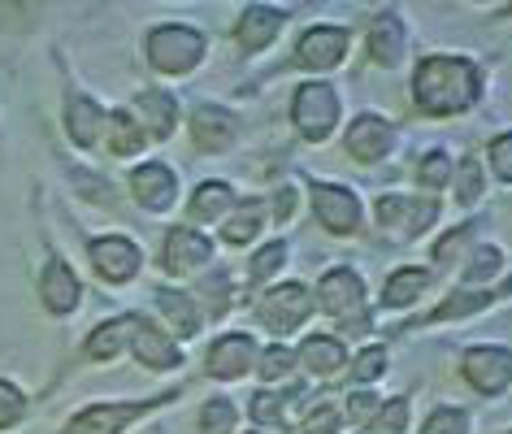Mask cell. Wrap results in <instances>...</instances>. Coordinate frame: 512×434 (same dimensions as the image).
<instances>
[{
	"label": "cell",
	"mask_w": 512,
	"mask_h": 434,
	"mask_svg": "<svg viewBox=\"0 0 512 434\" xmlns=\"http://www.w3.org/2000/svg\"><path fill=\"white\" fill-rule=\"evenodd\" d=\"M274 209H278V217H291V209H296V196H291V187H283L274 196Z\"/></svg>",
	"instance_id": "obj_46"
},
{
	"label": "cell",
	"mask_w": 512,
	"mask_h": 434,
	"mask_svg": "<svg viewBox=\"0 0 512 434\" xmlns=\"http://www.w3.org/2000/svg\"><path fill=\"white\" fill-rule=\"evenodd\" d=\"M434 200H408V196H382L378 200V217L382 231H391L395 239H413L434 222Z\"/></svg>",
	"instance_id": "obj_7"
},
{
	"label": "cell",
	"mask_w": 512,
	"mask_h": 434,
	"mask_svg": "<svg viewBox=\"0 0 512 434\" xmlns=\"http://www.w3.org/2000/svg\"><path fill=\"white\" fill-rule=\"evenodd\" d=\"M348 152L356 161H378L382 152H387V144H391V126L378 118V113H361V118L352 122V131H348Z\"/></svg>",
	"instance_id": "obj_13"
},
{
	"label": "cell",
	"mask_w": 512,
	"mask_h": 434,
	"mask_svg": "<svg viewBox=\"0 0 512 434\" xmlns=\"http://www.w3.org/2000/svg\"><path fill=\"white\" fill-rule=\"evenodd\" d=\"M460 369H465L469 387H478L482 395H499L512 382V352L495 348V343H486V348H469L465 361H460Z\"/></svg>",
	"instance_id": "obj_5"
},
{
	"label": "cell",
	"mask_w": 512,
	"mask_h": 434,
	"mask_svg": "<svg viewBox=\"0 0 512 434\" xmlns=\"http://www.w3.org/2000/svg\"><path fill=\"white\" fill-rule=\"evenodd\" d=\"M139 109H144V118H148V131L165 139L174 131V118H178V105H174V96H165V92H144L139 96Z\"/></svg>",
	"instance_id": "obj_26"
},
{
	"label": "cell",
	"mask_w": 512,
	"mask_h": 434,
	"mask_svg": "<svg viewBox=\"0 0 512 434\" xmlns=\"http://www.w3.org/2000/svg\"><path fill=\"white\" fill-rule=\"evenodd\" d=\"M191 135H196L200 152H222L235 144V118L222 109H200L196 118H191Z\"/></svg>",
	"instance_id": "obj_17"
},
{
	"label": "cell",
	"mask_w": 512,
	"mask_h": 434,
	"mask_svg": "<svg viewBox=\"0 0 512 434\" xmlns=\"http://www.w3.org/2000/svg\"><path fill=\"white\" fill-rule=\"evenodd\" d=\"M460 191H456V196H460V204H473V200H478L482 196V165L478 161H465V165H460V183H456Z\"/></svg>",
	"instance_id": "obj_38"
},
{
	"label": "cell",
	"mask_w": 512,
	"mask_h": 434,
	"mask_svg": "<svg viewBox=\"0 0 512 434\" xmlns=\"http://www.w3.org/2000/svg\"><path fill=\"white\" fill-rule=\"evenodd\" d=\"M157 304H161V313L178 326V335H183V339H191L200 330V313H196V304H191L187 291H161Z\"/></svg>",
	"instance_id": "obj_25"
},
{
	"label": "cell",
	"mask_w": 512,
	"mask_h": 434,
	"mask_svg": "<svg viewBox=\"0 0 512 434\" xmlns=\"http://www.w3.org/2000/svg\"><path fill=\"white\" fill-rule=\"evenodd\" d=\"M209 257H213V244L196 231H170V239H165V270L170 274H191Z\"/></svg>",
	"instance_id": "obj_14"
},
{
	"label": "cell",
	"mask_w": 512,
	"mask_h": 434,
	"mask_svg": "<svg viewBox=\"0 0 512 434\" xmlns=\"http://www.w3.org/2000/svg\"><path fill=\"white\" fill-rule=\"evenodd\" d=\"M139 413H144V404H92L70 421L66 434H118Z\"/></svg>",
	"instance_id": "obj_11"
},
{
	"label": "cell",
	"mask_w": 512,
	"mask_h": 434,
	"mask_svg": "<svg viewBox=\"0 0 512 434\" xmlns=\"http://www.w3.org/2000/svg\"><path fill=\"white\" fill-rule=\"evenodd\" d=\"M204 57V40L191 27H157L148 35V61L165 74H187Z\"/></svg>",
	"instance_id": "obj_3"
},
{
	"label": "cell",
	"mask_w": 512,
	"mask_h": 434,
	"mask_svg": "<svg viewBox=\"0 0 512 434\" xmlns=\"http://www.w3.org/2000/svg\"><path fill=\"white\" fill-rule=\"evenodd\" d=\"M421 434H469V417L460 408H439V413H430Z\"/></svg>",
	"instance_id": "obj_33"
},
{
	"label": "cell",
	"mask_w": 512,
	"mask_h": 434,
	"mask_svg": "<svg viewBox=\"0 0 512 434\" xmlns=\"http://www.w3.org/2000/svg\"><path fill=\"white\" fill-rule=\"evenodd\" d=\"M291 118H296L300 135H309V139H326L330 131H335L339 100H335V92H330V83H304L296 92Z\"/></svg>",
	"instance_id": "obj_4"
},
{
	"label": "cell",
	"mask_w": 512,
	"mask_h": 434,
	"mask_svg": "<svg viewBox=\"0 0 512 434\" xmlns=\"http://www.w3.org/2000/svg\"><path fill=\"white\" fill-rule=\"evenodd\" d=\"M126 330H135L131 317H122V322H105V326H96V335L87 339V356H92V361H113V356L122 352Z\"/></svg>",
	"instance_id": "obj_27"
},
{
	"label": "cell",
	"mask_w": 512,
	"mask_h": 434,
	"mask_svg": "<svg viewBox=\"0 0 512 434\" xmlns=\"http://www.w3.org/2000/svg\"><path fill=\"white\" fill-rule=\"evenodd\" d=\"M252 356H256V343L248 335H226L209 348V374L213 378H239V374H248Z\"/></svg>",
	"instance_id": "obj_12"
},
{
	"label": "cell",
	"mask_w": 512,
	"mask_h": 434,
	"mask_svg": "<svg viewBox=\"0 0 512 434\" xmlns=\"http://www.w3.org/2000/svg\"><path fill=\"white\" fill-rule=\"evenodd\" d=\"M283 413H287V404H283V395H274V391H261L252 400V417L261 421V426H283Z\"/></svg>",
	"instance_id": "obj_35"
},
{
	"label": "cell",
	"mask_w": 512,
	"mask_h": 434,
	"mask_svg": "<svg viewBox=\"0 0 512 434\" xmlns=\"http://www.w3.org/2000/svg\"><path fill=\"white\" fill-rule=\"evenodd\" d=\"M70 135H74V144H83V148H92L96 139H100V126H105V113H100L96 100H87V96H70Z\"/></svg>",
	"instance_id": "obj_21"
},
{
	"label": "cell",
	"mask_w": 512,
	"mask_h": 434,
	"mask_svg": "<svg viewBox=\"0 0 512 434\" xmlns=\"http://www.w3.org/2000/svg\"><path fill=\"white\" fill-rule=\"evenodd\" d=\"M382 369H387V352H382V348H365L361 356H356V365H352V378L356 382H374Z\"/></svg>",
	"instance_id": "obj_37"
},
{
	"label": "cell",
	"mask_w": 512,
	"mask_h": 434,
	"mask_svg": "<svg viewBox=\"0 0 512 434\" xmlns=\"http://www.w3.org/2000/svg\"><path fill=\"white\" fill-rule=\"evenodd\" d=\"M309 309H313L309 291H304L300 283H283L261 300V322L270 330H278V335H287V330H296L304 317H309Z\"/></svg>",
	"instance_id": "obj_8"
},
{
	"label": "cell",
	"mask_w": 512,
	"mask_h": 434,
	"mask_svg": "<svg viewBox=\"0 0 512 434\" xmlns=\"http://www.w3.org/2000/svg\"><path fill=\"white\" fill-rule=\"evenodd\" d=\"M417 178L426 187H447V178H452V157H447V152H430V157L417 165Z\"/></svg>",
	"instance_id": "obj_32"
},
{
	"label": "cell",
	"mask_w": 512,
	"mask_h": 434,
	"mask_svg": "<svg viewBox=\"0 0 512 434\" xmlns=\"http://www.w3.org/2000/svg\"><path fill=\"white\" fill-rule=\"evenodd\" d=\"M343 53H348V31L343 27H317L309 31L300 40V66H309V70H335Z\"/></svg>",
	"instance_id": "obj_10"
},
{
	"label": "cell",
	"mask_w": 512,
	"mask_h": 434,
	"mask_svg": "<svg viewBox=\"0 0 512 434\" xmlns=\"http://www.w3.org/2000/svg\"><path fill=\"white\" fill-rule=\"evenodd\" d=\"M283 22H287V14H278V9H270V5L248 9V14H243V22H239L243 48H270L274 35L283 31Z\"/></svg>",
	"instance_id": "obj_19"
},
{
	"label": "cell",
	"mask_w": 512,
	"mask_h": 434,
	"mask_svg": "<svg viewBox=\"0 0 512 434\" xmlns=\"http://www.w3.org/2000/svg\"><path fill=\"white\" fill-rule=\"evenodd\" d=\"M92 265L100 278L109 283H126V278L139 274V248L122 235H109V239H96L92 244Z\"/></svg>",
	"instance_id": "obj_9"
},
{
	"label": "cell",
	"mask_w": 512,
	"mask_h": 434,
	"mask_svg": "<svg viewBox=\"0 0 512 434\" xmlns=\"http://www.w3.org/2000/svg\"><path fill=\"white\" fill-rule=\"evenodd\" d=\"M426 283H430L426 270H395L387 278V287H382V304L387 309H404V304H413L426 291Z\"/></svg>",
	"instance_id": "obj_23"
},
{
	"label": "cell",
	"mask_w": 512,
	"mask_h": 434,
	"mask_svg": "<svg viewBox=\"0 0 512 434\" xmlns=\"http://www.w3.org/2000/svg\"><path fill=\"white\" fill-rule=\"evenodd\" d=\"M283 261H287V244H270V248H261V252H256V261H252V278H256V283H265V278H270Z\"/></svg>",
	"instance_id": "obj_39"
},
{
	"label": "cell",
	"mask_w": 512,
	"mask_h": 434,
	"mask_svg": "<svg viewBox=\"0 0 512 434\" xmlns=\"http://www.w3.org/2000/svg\"><path fill=\"white\" fill-rule=\"evenodd\" d=\"M499 265H504L499 248H478V252H473V261H469V270H465V278H469V283H482V278H491Z\"/></svg>",
	"instance_id": "obj_36"
},
{
	"label": "cell",
	"mask_w": 512,
	"mask_h": 434,
	"mask_svg": "<svg viewBox=\"0 0 512 434\" xmlns=\"http://www.w3.org/2000/svg\"><path fill=\"white\" fill-rule=\"evenodd\" d=\"M291 365H296V356L287 348H270L261 356V378H283V374H291Z\"/></svg>",
	"instance_id": "obj_41"
},
{
	"label": "cell",
	"mask_w": 512,
	"mask_h": 434,
	"mask_svg": "<svg viewBox=\"0 0 512 434\" xmlns=\"http://www.w3.org/2000/svg\"><path fill=\"white\" fill-rule=\"evenodd\" d=\"M261 217H265L261 204H248V209H239L235 222L222 231V239H226V244H248V239H256V231H261Z\"/></svg>",
	"instance_id": "obj_30"
},
{
	"label": "cell",
	"mask_w": 512,
	"mask_h": 434,
	"mask_svg": "<svg viewBox=\"0 0 512 434\" xmlns=\"http://www.w3.org/2000/svg\"><path fill=\"white\" fill-rule=\"evenodd\" d=\"M478 92H482L478 70H473L465 57H430L417 66L413 96L430 118H447V113L469 109L473 100H478Z\"/></svg>",
	"instance_id": "obj_1"
},
{
	"label": "cell",
	"mask_w": 512,
	"mask_h": 434,
	"mask_svg": "<svg viewBox=\"0 0 512 434\" xmlns=\"http://www.w3.org/2000/svg\"><path fill=\"white\" fill-rule=\"evenodd\" d=\"M139 148H144V126H139L126 109H118L109 118V152H118V157H135Z\"/></svg>",
	"instance_id": "obj_24"
},
{
	"label": "cell",
	"mask_w": 512,
	"mask_h": 434,
	"mask_svg": "<svg viewBox=\"0 0 512 434\" xmlns=\"http://www.w3.org/2000/svg\"><path fill=\"white\" fill-rule=\"evenodd\" d=\"M40 296H44V304L53 313H70L74 304H79V296H83V287H79V278H74V270L61 257H53L48 261V270H44V283H40Z\"/></svg>",
	"instance_id": "obj_15"
},
{
	"label": "cell",
	"mask_w": 512,
	"mask_h": 434,
	"mask_svg": "<svg viewBox=\"0 0 512 434\" xmlns=\"http://www.w3.org/2000/svg\"><path fill=\"white\" fill-rule=\"evenodd\" d=\"M317 304H322L330 317L348 322L352 330L369 326V317H365V283L352 270H330L322 278V287H317Z\"/></svg>",
	"instance_id": "obj_2"
},
{
	"label": "cell",
	"mask_w": 512,
	"mask_h": 434,
	"mask_svg": "<svg viewBox=\"0 0 512 434\" xmlns=\"http://www.w3.org/2000/svg\"><path fill=\"white\" fill-rule=\"evenodd\" d=\"M135 356H139L144 365H152V369H174L178 361H183V356H178V348L161 335L157 326H139V322H135Z\"/></svg>",
	"instance_id": "obj_20"
},
{
	"label": "cell",
	"mask_w": 512,
	"mask_h": 434,
	"mask_svg": "<svg viewBox=\"0 0 512 434\" xmlns=\"http://www.w3.org/2000/svg\"><path fill=\"white\" fill-rule=\"evenodd\" d=\"M135 196L144 209H170L174 196H178V183L170 174V165H144V170H135Z\"/></svg>",
	"instance_id": "obj_16"
},
{
	"label": "cell",
	"mask_w": 512,
	"mask_h": 434,
	"mask_svg": "<svg viewBox=\"0 0 512 434\" xmlns=\"http://www.w3.org/2000/svg\"><path fill=\"white\" fill-rule=\"evenodd\" d=\"M339 430V413L335 408H317V413H309V421H304V434H335Z\"/></svg>",
	"instance_id": "obj_43"
},
{
	"label": "cell",
	"mask_w": 512,
	"mask_h": 434,
	"mask_svg": "<svg viewBox=\"0 0 512 434\" xmlns=\"http://www.w3.org/2000/svg\"><path fill=\"white\" fill-rule=\"evenodd\" d=\"M226 204H230V187L226 183H204L196 191V200H191V217H217V213H226Z\"/></svg>",
	"instance_id": "obj_29"
},
{
	"label": "cell",
	"mask_w": 512,
	"mask_h": 434,
	"mask_svg": "<svg viewBox=\"0 0 512 434\" xmlns=\"http://www.w3.org/2000/svg\"><path fill=\"white\" fill-rule=\"evenodd\" d=\"M200 421H204V434H230L235 430V404L230 400H209L204 404V413H200Z\"/></svg>",
	"instance_id": "obj_31"
},
{
	"label": "cell",
	"mask_w": 512,
	"mask_h": 434,
	"mask_svg": "<svg viewBox=\"0 0 512 434\" xmlns=\"http://www.w3.org/2000/svg\"><path fill=\"white\" fill-rule=\"evenodd\" d=\"M348 413H352V421H369V417L378 413V400L361 391V395H352V400H348Z\"/></svg>",
	"instance_id": "obj_45"
},
{
	"label": "cell",
	"mask_w": 512,
	"mask_h": 434,
	"mask_svg": "<svg viewBox=\"0 0 512 434\" xmlns=\"http://www.w3.org/2000/svg\"><path fill=\"white\" fill-rule=\"evenodd\" d=\"M369 53H374L378 66H395L404 57V27L395 14L374 18V27H369Z\"/></svg>",
	"instance_id": "obj_18"
},
{
	"label": "cell",
	"mask_w": 512,
	"mask_h": 434,
	"mask_svg": "<svg viewBox=\"0 0 512 434\" xmlns=\"http://www.w3.org/2000/svg\"><path fill=\"white\" fill-rule=\"evenodd\" d=\"M204 296H209V309L213 313H226V274H217V278H204Z\"/></svg>",
	"instance_id": "obj_44"
},
{
	"label": "cell",
	"mask_w": 512,
	"mask_h": 434,
	"mask_svg": "<svg viewBox=\"0 0 512 434\" xmlns=\"http://www.w3.org/2000/svg\"><path fill=\"white\" fill-rule=\"evenodd\" d=\"M300 361L313 369V374H335V369L348 361V352H343V343L339 339H326V335H313V339H304V348H300Z\"/></svg>",
	"instance_id": "obj_22"
},
{
	"label": "cell",
	"mask_w": 512,
	"mask_h": 434,
	"mask_svg": "<svg viewBox=\"0 0 512 434\" xmlns=\"http://www.w3.org/2000/svg\"><path fill=\"white\" fill-rule=\"evenodd\" d=\"M22 395H18V387H9V382H0V430L5 426H14V421L22 417Z\"/></svg>",
	"instance_id": "obj_40"
},
{
	"label": "cell",
	"mask_w": 512,
	"mask_h": 434,
	"mask_svg": "<svg viewBox=\"0 0 512 434\" xmlns=\"http://www.w3.org/2000/svg\"><path fill=\"white\" fill-rule=\"evenodd\" d=\"M491 170L504 178V183H512V135H499L491 144Z\"/></svg>",
	"instance_id": "obj_42"
},
{
	"label": "cell",
	"mask_w": 512,
	"mask_h": 434,
	"mask_svg": "<svg viewBox=\"0 0 512 434\" xmlns=\"http://www.w3.org/2000/svg\"><path fill=\"white\" fill-rule=\"evenodd\" d=\"M313 213L330 235H352L356 226H361V200H356L352 191L335 187V183L313 187Z\"/></svg>",
	"instance_id": "obj_6"
},
{
	"label": "cell",
	"mask_w": 512,
	"mask_h": 434,
	"mask_svg": "<svg viewBox=\"0 0 512 434\" xmlns=\"http://www.w3.org/2000/svg\"><path fill=\"white\" fill-rule=\"evenodd\" d=\"M408 426V400H391L387 408H378V417H374V434H400Z\"/></svg>",
	"instance_id": "obj_34"
},
{
	"label": "cell",
	"mask_w": 512,
	"mask_h": 434,
	"mask_svg": "<svg viewBox=\"0 0 512 434\" xmlns=\"http://www.w3.org/2000/svg\"><path fill=\"white\" fill-rule=\"evenodd\" d=\"M495 291H465V296H447L439 309H434V322H447V317H465V313H478L491 304Z\"/></svg>",
	"instance_id": "obj_28"
}]
</instances>
